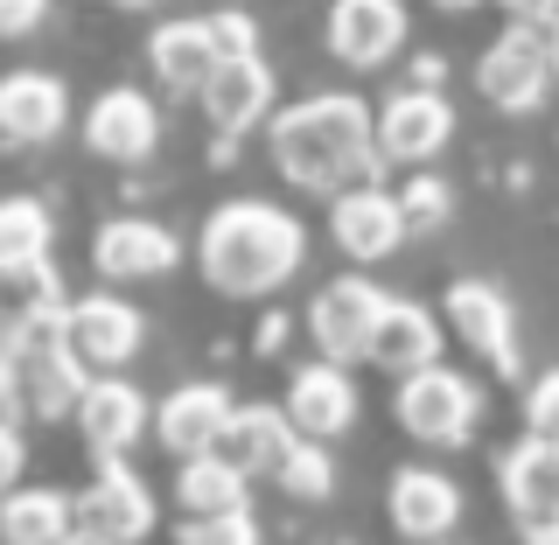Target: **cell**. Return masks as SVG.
<instances>
[{"instance_id": "cell-1", "label": "cell", "mask_w": 559, "mask_h": 545, "mask_svg": "<svg viewBox=\"0 0 559 545\" xmlns=\"http://www.w3.org/2000/svg\"><path fill=\"white\" fill-rule=\"evenodd\" d=\"M273 168L301 189H322V197L357 189L364 175L378 168V133H371L364 98L322 92V98L287 105V112L273 119Z\"/></svg>"}, {"instance_id": "cell-2", "label": "cell", "mask_w": 559, "mask_h": 545, "mask_svg": "<svg viewBox=\"0 0 559 545\" xmlns=\"http://www.w3.org/2000/svg\"><path fill=\"white\" fill-rule=\"evenodd\" d=\"M197 252H203V280L217 294H273L280 280L301 273L308 232H301V217H294V210L238 197V203L210 210Z\"/></svg>"}, {"instance_id": "cell-3", "label": "cell", "mask_w": 559, "mask_h": 545, "mask_svg": "<svg viewBox=\"0 0 559 545\" xmlns=\"http://www.w3.org/2000/svg\"><path fill=\"white\" fill-rule=\"evenodd\" d=\"M0 349L14 357V371H22V399H28V413L35 419H63V413H78V399H84V357L70 349V322H63V308L57 315H28V322H14L8 336H0Z\"/></svg>"}, {"instance_id": "cell-4", "label": "cell", "mask_w": 559, "mask_h": 545, "mask_svg": "<svg viewBox=\"0 0 559 545\" xmlns=\"http://www.w3.org/2000/svg\"><path fill=\"white\" fill-rule=\"evenodd\" d=\"M476 413H483V392L448 364L406 371V384H399V427L427 448H462L476 434Z\"/></svg>"}, {"instance_id": "cell-5", "label": "cell", "mask_w": 559, "mask_h": 545, "mask_svg": "<svg viewBox=\"0 0 559 545\" xmlns=\"http://www.w3.org/2000/svg\"><path fill=\"white\" fill-rule=\"evenodd\" d=\"M384 301H392V294H378L364 273L329 280V287L314 294V308H308V329H314V343H322V357H329V364L364 357V349H371L378 315H384Z\"/></svg>"}, {"instance_id": "cell-6", "label": "cell", "mask_w": 559, "mask_h": 545, "mask_svg": "<svg viewBox=\"0 0 559 545\" xmlns=\"http://www.w3.org/2000/svg\"><path fill=\"white\" fill-rule=\"evenodd\" d=\"M546 84H552L546 35H532V28H503L476 63V92L489 105H503V112H532V105L546 98Z\"/></svg>"}, {"instance_id": "cell-7", "label": "cell", "mask_w": 559, "mask_h": 545, "mask_svg": "<svg viewBox=\"0 0 559 545\" xmlns=\"http://www.w3.org/2000/svg\"><path fill=\"white\" fill-rule=\"evenodd\" d=\"M70 518H78V532H92L105 545H127V538H147L154 497H147V483H140L127 462H98V483L70 503Z\"/></svg>"}, {"instance_id": "cell-8", "label": "cell", "mask_w": 559, "mask_h": 545, "mask_svg": "<svg viewBox=\"0 0 559 545\" xmlns=\"http://www.w3.org/2000/svg\"><path fill=\"white\" fill-rule=\"evenodd\" d=\"M497 476H503V503H511V518L524 532H552L559 524V441L524 434L497 462Z\"/></svg>"}, {"instance_id": "cell-9", "label": "cell", "mask_w": 559, "mask_h": 545, "mask_svg": "<svg viewBox=\"0 0 559 545\" xmlns=\"http://www.w3.org/2000/svg\"><path fill=\"white\" fill-rule=\"evenodd\" d=\"M371 133H378L384 162H433V154L448 147V133H454V112H448L441 92H399L371 119Z\"/></svg>"}, {"instance_id": "cell-10", "label": "cell", "mask_w": 559, "mask_h": 545, "mask_svg": "<svg viewBox=\"0 0 559 545\" xmlns=\"http://www.w3.org/2000/svg\"><path fill=\"white\" fill-rule=\"evenodd\" d=\"M329 49L357 70H378L406 49V8L399 0H336L329 8Z\"/></svg>"}, {"instance_id": "cell-11", "label": "cell", "mask_w": 559, "mask_h": 545, "mask_svg": "<svg viewBox=\"0 0 559 545\" xmlns=\"http://www.w3.org/2000/svg\"><path fill=\"white\" fill-rule=\"evenodd\" d=\"M231 419V392L224 384H175L154 413V434L175 462H197V454H217V434Z\"/></svg>"}, {"instance_id": "cell-12", "label": "cell", "mask_w": 559, "mask_h": 545, "mask_svg": "<svg viewBox=\"0 0 559 545\" xmlns=\"http://www.w3.org/2000/svg\"><path fill=\"white\" fill-rule=\"evenodd\" d=\"M448 315L454 336H462L476 357H489L497 371H518V329H511V301H503L489 280H454L448 287Z\"/></svg>"}, {"instance_id": "cell-13", "label": "cell", "mask_w": 559, "mask_h": 545, "mask_svg": "<svg viewBox=\"0 0 559 545\" xmlns=\"http://www.w3.org/2000/svg\"><path fill=\"white\" fill-rule=\"evenodd\" d=\"M70 119V92L49 70H8L0 78V133L22 140V147H43V140H57Z\"/></svg>"}, {"instance_id": "cell-14", "label": "cell", "mask_w": 559, "mask_h": 545, "mask_svg": "<svg viewBox=\"0 0 559 545\" xmlns=\"http://www.w3.org/2000/svg\"><path fill=\"white\" fill-rule=\"evenodd\" d=\"M78 427H84V441L98 448V462H119V454L147 434V399H140L127 378H92L84 399H78Z\"/></svg>"}, {"instance_id": "cell-15", "label": "cell", "mask_w": 559, "mask_h": 545, "mask_svg": "<svg viewBox=\"0 0 559 545\" xmlns=\"http://www.w3.org/2000/svg\"><path fill=\"white\" fill-rule=\"evenodd\" d=\"M287 419L308 434V441H336L357 419V384L343 378V364H301L287 384Z\"/></svg>"}, {"instance_id": "cell-16", "label": "cell", "mask_w": 559, "mask_h": 545, "mask_svg": "<svg viewBox=\"0 0 559 545\" xmlns=\"http://www.w3.org/2000/svg\"><path fill=\"white\" fill-rule=\"evenodd\" d=\"M329 232H336V245L349 259H384L399 238H406V217H399V197L357 182V189L336 197V210H329Z\"/></svg>"}, {"instance_id": "cell-17", "label": "cell", "mask_w": 559, "mask_h": 545, "mask_svg": "<svg viewBox=\"0 0 559 545\" xmlns=\"http://www.w3.org/2000/svg\"><path fill=\"white\" fill-rule=\"evenodd\" d=\"M70 322V349L84 364H127L140 349V308L119 301V294H84L78 308H63Z\"/></svg>"}, {"instance_id": "cell-18", "label": "cell", "mask_w": 559, "mask_h": 545, "mask_svg": "<svg viewBox=\"0 0 559 545\" xmlns=\"http://www.w3.org/2000/svg\"><path fill=\"white\" fill-rule=\"evenodd\" d=\"M154 133H162V112H154L140 92H105L92 112H84V140L105 154V162H140V154L154 147Z\"/></svg>"}, {"instance_id": "cell-19", "label": "cell", "mask_w": 559, "mask_h": 545, "mask_svg": "<svg viewBox=\"0 0 559 545\" xmlns=\"http://www.w3.org/2000/svg\"><path fill=\"white\" fill-rule=\"evenodd\" d=\"M197 98H203V112H210V127H217V133H245L273 105V70L259 63V57H231V63L210 70V84H203Z\"/></svg>"}, {"instance_id": "cell-20", "label": "cell", "mask_w": 559, "mask_h": 545, "mask_svg": "<svg viewBox=\"0 0 559 545\" xmlns=\"http://www.w3.org/2000/svg\"><path fill=\"white\" fill-rule=\"evenodd\" d=\"M462 518V489H454L441 469H399L392 476V524L406 538H441Z\"/></svg>"}, {"instance_id": "cell-21", "label": "cell", "mask_w": 559, "mask_h": 545, "mask_svg": "<svg viewBox=\"0 0 559 545\" xmlns=\"http://www.w3.org/2000/svg\"><path fill=\"white\" fill-rule=\"evenodd\" d=\"M364 357L384 364V371H427V364L441 357V322H433L419 301H384Z\"/></svg>"}, {"instance_id": "cell-22", "label": "cell", "mask_w": 559, "mask_h": 545, "mask_svg": "<svg viewBox=\"0 0 559 545\" xmlns=\"http://www.w3.org/2000/svg\"><path fill=\"white\" fill-rule=\"evenodd\" d=\"M92 266L112 273V280H147V273H168L175 266V238L147 217H112L92 245Z\"/></svg>"}, {"instance_id": "cell-23", "label": "cell", "mask_w": 559, "mask_h": 545, "mask_svg": "<svg viewBox=\"0 0 559 545\" xmlns=\"http://www.w3.org/2000/svg\"><path fill=\"white\" fill-rule=\"evenodd\" d=\"M294 448V427L280 406H231L217 434V454L238 469V476H259V469H280V454Z\"/></svg>"}, {"instance_id": "cell-24", "label": "cell", "mask_w": 559, "mask_h": 545, "mask_svg": "<svg viewBox=\"0 0 559 545\" xmlns=\"http://www.w3.org/2000/svg\"><path fill=\"white\" fill-rule=\"evenodd\" d=\"M154 57V78L168 84V92H203L210 70H217V43H210V22L203 14H189V22H162L147 43Z\"/></svg>"}, {"instance_id": "cell-25", "label": "cell", "mask_w": 559, "mask_h": 545, "mask_svg": "<svg viewBox=\"0 0 559 545\" xmlns=\"http://www.w3.org/2000/svg\"><path fill=\"white\" fill-rule=\"evenodd\" d=\"M70 532H78V518L57 489H8L0 497V545H63Z\"/></svg>"}, {"instance_id": "cell-26", "label": "cell", "mask_w": 559, "mask_h": 545, "mask_svg": "<svg viewBox=\"0 0 559 545\" xmlns=\"http://www.w3.org/2000/svg\"><path fill=\"white\" fill-rule=\"evenodd\" d=\"M63 308V280L49 259H8L0 252V329L28 322V315H57Z\"/></svg>"}, {"instance_id": "cell-27", "label": "cell", "mask_w": 559, "mask_h": 545, "mask_svg": "<svg viewBox=\"0 0 559 545\" xmlns=\"http://www.w3.org/2000/svg\"><path fill=\"white\" fill-rule=\"evenodd\" d=\"M175 497H182L189 518H231V511H245V476L224 454H197V462H182Z\"/></svg>"}, {"instance_id": "cell-28", "label": "cell", "mask_w": 559, "mask_h": 545, "mask_svg": "<svg viewBox=\"0 0 559 545\" xmlns=\"http://www.w3.org/2000/svg\"><path fill=\"white\" fill-rule=\"evenodd\" d=\"M49 238H57V224L35 197H0V252L8 259H43Z\"/></svg>"}, {"instance_id": "cell-29", "label": "cell", "mask_w": 559, "mask_h": 545, "mask_svg": "<svg viewBox=\"0 0 559 545\" xmlns=\"http://www.w3.org/2000/svg\"><path fill=\"white\" fill-rule=\"evenodd\" d=\"M280 489L287 497H301V503H314V497H329V483H336V469H329V448L322 441H294L287 454H280Z\"/></svg>"}, {"instance_id": "cell-30", "label": "cell", "mask_w": 559, "mask_h": 545, "mask_svg": "<svg viewBox=\"0 0 559 545\" xmlns=\"http://www.w3.org/2000/svg\"><path fill=\"white\" fill-rule=\"evenodd\" d=\"M448 182H433V175H419V182L399 197V217H406V232H433V224H448Z\"/></svg>"}, {"instance_id": "cell-31", "label": "cell", "mask_w": 559, "mask_h": 545, "mask_svg": "<svg viewBox=\"0 0 559 545\" xmlns=\"http://www.w3.org/2000/svg\"><path fill=\"white\" fill-rule=\"evenodd\" d=\"M182 545H259V524H252V511H231V518H189V524H182Z\"/></svg>"}, {"instance_id": "cell-32", "label": "cell", "mask_w": 559, "mask_h": 545, "mask_svg": "<svg viewBox=\"0 0 559 545\" xmlns=\"http://www.w3.org/2000/svg\"><path fill=\"white\" fill-rule=\"evenodd\" d=\"M210 22V43H217V63H231V57H259V28H252V14H203Z\"/></svg>"}, {"instance_id": "cell-33", "label": "cell", "mask_w": 559, "mask_h": 545, "mask_svg": "<svg viewBox=\"0 0 559 545\" xmlns=\"http://www.w3.org/2000/svg\"><path fill=\"white\" fill-rule=\"evenodd\" d=\"M524 419H532L538 441H559V371H546L532 392H524Z\"/></svg>"}, {"instance_id": "cell-34", "label": "cell", "mask_w": 559, "mask_h": 545, "mask_svg": "<svg viewBox=\"0 0 559 545\" xmlns=\"http://www.w3.org/2000/svg\"><path fill=\"white\" fill-rule=\"evenodd\" d=\"M43 14H49V0H0V35H28V28H43Z\"/></svg>"}, {"instance_id": "cell-35", "label": "cell", "mask_w": 559, "mask_h": 545, "mask_svg": "<svg viewBox=\"0 0 559 545\" xmlns=\"http://www.w3.org/2000/svg\"><path fill=\"white\" fill-rule=\"evenodd\" d=\"M14 413H28V399H22V371H14V357L0 349V419L14 427Z\"/></svg>"}, {"instance_id": "cell-36", "label": "cell", "mask_w": 559, "mask_h": 545, "mask_svg": "<svg viewBox=\"0 0 559 545\" xmlns=\"http://www.w3.org/2000/svg\"><path fill=\"white\" fill-rule=\"evenodd\" d=\"M14 476H22V441H14V427L0 419V497H8Z\"/></svg>"}, {"instance_id": "cell-37", "label": "cell", "mask_w": 559, "mask_h": 545, "mask_svg": "<svg viewBox=\"0 0 559 545\" xmlns=\"http://www.w3.org/2000/svg\"><path fill=\"white\" fill-rule=\"evenodd\" d=\"M503 14H511L518 28H524V22H552V14H559V0H503Z\"/></svg>"}, {"instance_id": "cell-38", "label": "cell", "mask_w": 559, "mask_h": 545, "mask_svg": "<svg viewBox=\"0 0 559 545\" xmlns=\"http://www.w3.org/2000/svg\"><path fill=\"white\" fill-rule=\"evenodd\" d=\"M546 63H552V78H559V14H552V28H546Z\"/></svg>"}, {"instance_id": "cell-39", "label": "cell", "mask_w": 559, "mask_h": 545, "mask_svg": "<svg viewBox=\"0 0 559 545\" xmlns=\"http://www.w3.org/2000/svg\"><path fill=\"white\" fill-rule=\"evenodd\" d=\"M63 545H105V538H92V532H70V538H63Z\"/></svg>"}, {"instance_id": "cell-40", "label": "cell", "mask_w": 559, "mask_h": 545, "mask_svg": "<svg viewBox=\"0 0 559 545\" xmlns=\"http://www.w3.org/2000/svg\"><path fill=\"white\" fill-rule=\"evenodd\" d=\"M433 8H454V14H462V8H476V0H433Z\"/></svg>"}, {"instance_id": "cell-41", "label": "cell", "mask_w": 559, "mask_h": 545, "mask_svg": "<svg viewBox=\"0 0 559 545\" xmlns=\"http://www.w3.org/2000/svg\"><path fill=\"white\" fill-rule=\"evenodd\" d=\"M119 8H154V0H119Z\"/></svg>"}]
</instances>
